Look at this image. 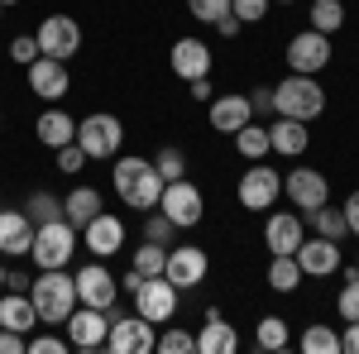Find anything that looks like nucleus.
<instances>
[{
	"mask_svg": "<svg viewBox=\"0 0 359 354\" xmlns=\"http://www.w3.org/2000/svg\"><path fill=\"white\" fill-rule=\"evenodd\" d=\"M115 196L130 206V211H154L158 206V196H163V177H158V168L149 163V158H139V154H115Z\"/></svg>",
	"mask_w": 359,
	"mask_h": 354,
	"instance_id": "1",
	"label": "nucleus"
},
{
	"mask_svg": "<svg viewBox=\"0 0 359 354\" xmlns=\"http://www.w3.org/2000/svg\"><path fill=\"white\" fill-rule=\"evenodd\" d=\"M29 301L39 311V326H62L77 306V278L67 268H39L29 282Z\"/></svg>",
	"mask_w": 359,
	"mask_h": 354,
	"instance_id": "2",
	"label": "nucleus"
},
{
	"mask_svg": "<svg viewBox=\"0 0 359 354\" xmlns=\"http://www.w3.org/2000/svg\"><path fill=\"white\" fill-rule=\"evenodd\" d=\"M326 110V86L306 72H287L283 82L273 86V115H292V120H316Z\"/></svg>",
	"mask_w": 359,
	"mask_h": 354,
	"instance_id": "3",
	"label": "nucleus"
},
{
	"mask_svg": "<svg viewBox=\"0 0 359 354\" xmlns=\"http://www.w3.org/2000/svg\"><path fill=\"white\" fill-rule=\"evenodd\" d=\"M72 254H77V225H72L67 216L34 225V245H29L34 268H67Z\"/></svg>",
	"mask_w": 359,
	"mask_h": 354,
	"instance_id": "4",
	"label": "nucleus"
},
{
	"mask_svg": "<svg viewBox=\"0 0 359 354\" xmlns=\"http://www.w3.org/2000/svg\"><path fill=\"white\" fill-rule=\"evenodd\" d=\"M77 144L86 149L91 163L115 158L120 144H125V125H120V115H111V110H91L86 120H77Z\"/></svg>",
	"mask_w": 359,
	"mask_h": 354,
	"instance_id": "5",
	"label": "nucleus"
},
{
	"mask_svg": "<svg viewBox=\"0 0 359 354\" xmlns=\"http://www.w3.org/2000/svg\"><path fill=\"white\" fill-rule=\"evenodd\" d=\"M235 196H240V206H245V211L264 216L278 196H283V177H278V168H269L264 158H259L254 168H245V172H240V182H235Z\"/></svg>",
	"mask_w": 359,
	"mask_h": 354,
	"instance_id": "6",
	"label": "nucleus"
},
{
	"mask_svg": "<svg viewBox=\"0 0 359 354\" xmlns=\"http://www.w3.org/2000/svg\"><path fill=\"white\" fill-rule=\"evenodd\" d=\"M158 211H163L177 230H192V225H201V216H206V196H201V187H196V182L177 177V182H163Z\"/></svg>",
	"mask_w": 359,
	"mask_h": 354,
	"instance_id": "7",
	"label": "nucleus"
},
{
	"mask_svg": "<svg viewBox=\"0 0 359 354\" xmlns=\"http://www.w3.org/2000/svg\"><path fill=\"white\" fill-rule=\"evenodd\" d=\"M62 330H67V345L72 350H106V335H111V311H101V306H72V316L62 321Z\"/></svg>",
	"mask_w": 359,
	"mask_h": 354,
	"instance_id": "8",
	"label": "nucleus"
},
{
	"mask_svg": "<svg viewBox=\"0 0 359 354\" xmlns=\"http://www.w3.org/2000/svg\"><path fill=\"white\" fill-rule=\"evenodd\" d=\"M283 57H287V72H306V77H316V72L331 62V34H321V29L306 25L302 34L287 39Z\"/></svg>",
	"mask_w": 359,
	"mask_h": 354,
	"instance_id": "9",
	"label": "nucleus"
},
{
	"mask_svg": "<svg viewBox=\"0 0 359 354\" xmlns=\"http://www.w3.org/2000/svg\"><path fill=\"white\" fill-rule=\"evenodd\" d=\"M154 340H158V326L144 321V316H125L115 311L111 316V335H106V350L111 354H154Z\"/></svg>",
	"mask_w": 359,
	"mask_h": 354,
	"instance_id": "10",
	"label": "nucleus"
},
{
	"mask_svg": "<svg viewBox=\"0 0 359 354\" xmlns=\"http://www.w3.org/2000/svg\"><path fill=\"white\" fill-rule=\"evenodd\" d=\"M177 287L168 282L163 273H154V278H144L135 287V311L144 316V321H154V326H168L172 316H177Z\"/></svg>",
	"mask_w": 359,
	"mask_h": 354,
	"instance_id": "11",
	"label": "nucleus"
},
{
	"mask_svg": "<svg viewBox=\"0 0 359 354\" xmlns=\"http://www.w3.org/2000/svg\"><path fill=\"white\" fill-rule=\"evenodd\" d=\"M34 39H39V53L57 57V62H72V57L82 53V25L72 15H48Z\"/></svg>",
	"mask_w": 359,
	"mask_h": 354,
	"instance_id": "12",
	"label": "nucleus"
},
{
	"mask_svg": "<svg viewBox=\"0 0 359 354\" xmlns=\"http://www.w3.org/2000/svg\"><path fill=\"white\" fill-rule=\"evenodd\" d=\"M206 273H211L206 249H196V245H168L163 278L177 287V292H192V287H201V282H206Z\"/></svg>",
	"mask_w": 359,
	"mask_h": 354,
	"instance_id": "13",
	"label": "nucleus"
},
{
	"mask_svg": "<svg viewBox=\"0 0 359 354\" xmlns=\"http://www.w3.org/2000/svg\"><path fill=\"white\" fill-rule=\"evenodd\" d=\"M283 196L311 216V211H321L326 201H331V182H326V172H316V168H292L287 177H283Z\"/></svg>",
	"mask_w": 359,
	"mask_h": 354,
	"instance_id": "14",
	"label": "nucleus"
},
{
	"mask_svg": "<svg viewBox=\"0 0 359 354\" xmlns=\"http://www.w3.org/2000/svg\"><path fill=\"white\" fill-rule=\"evenodd\" d=\"M77 278V301L82 306H101V311H115V292H120V278H115L101 259H91L72 273Z\"/></svg>",
	"mask_w": 359,
	"mask_h": 354,
	"instance_id": "15",
	"label": "nucleus"
},
{
	"mask_svg": "<svg viewBox=\"0 0 359 354\" xmlns=\"http://www.w3.org/2000/svg\"><path fill=\"white\" fill-rule=\"evenodd\" d=\"M297 268H302V278H331V273H340V240H326V235H311V240H302L297 245Z\"/></svg>",
	"mask_w": 359,
	"mask_h": 354,
	"instance_id": "16",
	"label": "nucleus"
},
{
	"mask_svg": "<svg viewBox=\"0 0 359 354\" xmlns=\"http://www.w3.org/2000/svg\"><path fill=\"white\" fill-rule=\"evenodd\" d=\"M206 120H211V130H216V135L235 139L249 120H254V106H249V96L225 91V96H211V101H206Z\"/></svg>",
	"mask_w": 359,
	"mask_h": 354,
	"instance_id": "17",
	"label": "nucleus"
},
{
	"mask_svg": "<svg viewBox=\"0 0 359 354\" xmlns=\"http://www.w3.org/2000/svg\"><path fill=\"white\" fill-rule=\"evenodd\" d=\"M264 245L269 254H297V245L306 240V225L302 211H264Z\"/></svg>",
	"mask_w": 359,
	"mask_h": 354,
	"instance_id": "18",
	"label": "nucleus"
},
{
	"mask_svg": "<svg viewBox=\"0 0 359 354\" xmlns=\"http://www.w3.org/2000/svg\"><path fill=\"white\" fill-rule=\"evenodd\" d=\"M29 72V91L39 96V101H62L67 96V86H72V77H67V62H57V57H34L25 67Z\"/></svg>",
	"mask_w": 359,
	"mask_h": 354,
	"instance_id": "19",
	"label": "nucleus"
},
{
	"mask_svg": "<svg viewBox=\"0 0 359 354\" xmlns=\"http://www.w3.org/2000/svg\"><path fill=\"white\" fill-rule=\"evenodd\" d=\"M82 245L91 249V259H111L125 249V220H115L111 211H101V216H91L82 225Z\"/></svg>",
	"mask_w": 359,
	"mask_h": 354,
	"instance_id": "20",
	"label": "nucleus"
},
{
	"mask_svg": "<svg viewBox=\"0 0 359 354\" xmlns=\"http://www.w3.org/2000/svg\"><path fill=\"white\" fill-rule=\"evenodd\" d=\"M306 144H311L306 120H292V115H273L269 120V154H278V158H302Z\"/></svg>",
	"mask_w": 359,
	"mask_h": 354,
	"instance_id": "21",
	"label": "nucleus"
},
{
	"mask_svg": "<svg viewBox=\"0 0 359 354\" xmlns=\"http://www.w3.org/2000/svg\"><path fill=\"white\" fill-rule=\"evenodd\" d=\"M168 67L182 77V82H196V77H211V48L201 39H177L172 53H168Z\"/></svg>",
	"mask_w": 359,
	"mask_h": 354,
	"instance_id": "22",
	"label": "nucleus"
},
{
	"mask_svg": "<svg viewBox=\"0 0 359 354\" xmlns=\"http://www.w3.org/2000/svg\"><path fill=\"white\" fill-rule=\"evenodd\" d=\"M235 350H240L235 326L225 321L216 306H206V321H201V330H196V354H235Z\"/></svg>",
	"mask_w": 359,
	"mask_h": 354,
	"instance_id": "23",
	"label": "nucleus"
},
{
	"mask_svg": "<svg viewBox=\"0 0 359 354\" xmlns=\"http://www.w3.org/2000/svg\"><path fill=\"white\" fill-rule=\"evenodd\" d=\"M29 245H34L29 211H0V254L5 259H29Z\"/></svg>",
	"mask_w": 359,
	"mask_h": 354,
	"instance_id": "24",
	"label": "nucleus"
},
{
	"mask_svg": "<svg viewBox=\"0 0 359 354\" xmlns=\"http://www.w3.org/2000/svg\"><path fill=\"white\" fill-rule=\"evenodd\" d=\"M34 135H39L43 149H62V144H72V139H77V120H72L62 106H48L39 120H34Z\"/></svg>",
	"mask_w": 359,
	"mask_h": 354,
	"instance_id": "25",
	"label": "nucleus"
},
{
	"mask_svg": "<svg viewBox=\"0 0 359 354\" xmlns=\"http://www.w3.org/2000/svg\"><path fill=\"white\" fill-rule=\"evenodd\" d=\"M0 326H5V330H20V335L39 330V311H34L29 292H5V297H0Z\"/></svg>",
	"mask_w": 359,
	"mask_h": 354,
	"instance_id": "26",
	"label": "nucleus"
},
{
	"mask_svg": "<svg viewBox=\"0 0 359 354\" xmlns=\"http://www.w3.org/2000/svg\"><path fill=\"white\" fill-rule=\"evenodd\" d=\"M62 216L82 230L91 216H101V191H96V187H72L67 196H62Z\"/></svg>",
	"mask_w": 359,
	"mask_h": 354,
	"instance_id": "27",
	"label": "nucleus"
},
{
	"mask_svg": "<svg viewBox=\"0 0 359 354\" xmlns=\"http://www.w3.org/2000/svg\"><path fill=\"white\" fill-rule=\"evenodd\" d=\"M235 154H240L245 163H259V158H269V125L249 120L245 130L235 135Z\"/></svg>",
	"mask_w": 359,
	"mask_h": 354,
	"instance_id": "28",
	"label": "nucleus"
},
{
	"mask_svg": "<svg viewBox=\"0 0 359 354\" xmlns=\"http://www.w3.org/2000/svg\"><path fill=\"white\" fill-rule=\"evenodd\" d=\"M269 287L283 292V297L302 287V268H297V259H292V254H273V259H269Z\"/></svg>",
	"mask_w": 359,
	"mask_h": 354,
	"instance_id": "29",
	"label": "nucleus"
},
{
	"mask_svg": "<svg viewBox=\"0 0 359 354\" xmlns=\"http://www.w3.org/2000/svg\"><path fill=\"white\" fill-rule=\"evenodd\" d=\"M297 350L302 354H340V330L326 326V321H311L302 330V340H297Z\"/></svg>",
	"mask_w": 359,
	"mask_h": 354,
	"instance_id": "30",
	"label": "nucleus"
},
{
	"mask_svg": "<svg viewBox=\"0 0 359 354\" xmlns=\"http://www.w3.org/2000/svg\"><path fill=\"white\" fill-rule=\"evenodd\" d=\"M254 345H259V350H287V345H292V330H287L283 316L269 311V316H259V326H254Z\"/></svg>",
	"mask_w": 359,
	"mask_h": 354,
	"instance_id": "31",
	"label": "nucleus"
},
{
	"mask_svg": "<svg viewBox=\"0 0 359 354\" xmlns=\"http://www.w3.org/2000/svg\"><path fill=\"white\" fill-rule=\"evenodd\" d=\"M306 25L321 29V34H335V29H345V0H311V10H306Z\"/></svg>",
	"mask_w": 359,
	"mask_h": 354,
	"instance_id": "32",
	"label": "nucleus"
},
{
	"mask_svg": "<svg viewBox=\"0 0 359 354\" xmlns=\"http://www.w3.org/2000/svg\"><path fill=\"white\" fill-rule=\"evenodd\" d=\"M306 220H311V230H316V235H326V240H345V235H350V230H345V211L331 206V201H326L321 211H311Z\"/></svg>",
	"mask_w": 359,
	"mask_h": 354,
	"instance_id": "33",
	"label": "nucleus"
},
{
	"mask_svg": "<svg viewBox=\"0 0 359 354\" xmlns=\"http://www.w3.org/2000/svg\"><path fill=\"white\" fill-rule=\"evenodd\" d=\"M168 264V245H154V240H144V245L130 254V268H139L144 278H154V273H163Z\"/></svg>",
	"mask_w": 359,
	"mask_h": 354,
	"instance_id": "34",
	"label": "nucleus"
},
{
	"mask_svg": "<svg viewBox=\"0 0 359 354\" xmlns=\"http://www.w3.org/2000/svg\"><path fill=\"white\" fill-rule=\"evenodd\" d=\"M335 311H340V321H359V268L355 264L345 268V287L335 297Z\"/></svg>",
	"mask_w": 359,
	"mask_h": 354,
	"instance_id": "35",
	"label": "nucleus"
},
{
	"mask_svg": "<svg viewBox=\"0 0 359 354\" xmlns=\"http://www.w3.org/2000/svg\"><path fill=\"white\" fill-rule=\"evenodd\" d=\"M154 168H158L163 182H177V177H187V154H182L177 144H168V149L154 154Z\"/></svg>",
	"mask_w": 359,
	"mask_h": 354,
	"instance_id": "36",
	"label": "nucleus"
},
{
	"mask_svg": "<svg viewBox=\"0 0 359 354\" xmlns=\"http://www.w3.org/2000/svg\"><path fill=\"white\" fill-rule=\"evenodd\" d=\"M62 216V196H53V191H34V196H29V220H34V225H43V220H57Z\"/></svg>",
	"mask_w": 359,
	"mask_h": 354,
	"instance_id": "37",
	"label": "nucleus"
},
{
	"mask_svg": "<svg viewBox=\"0 0 359 354\" xmlns=\"http://www.w3.org/2000/svg\"><path fill=\"white\" fill-rule=\"evenodd\" d=\"M172 235H177V225L154 206V211H144V240H154V245H172Z\"/></svg>",
	"mask_w": 359,
	"mask_h": 354,
	"instance_id": "38",
	"label": "nucleus"
},
{
	"mask_svg": "<svg viewBox=\"0 0 359 354\" xmlns=\"http://www.w3.org/2000/svg\"><path fill=\"white\" fill-rule=\"evenodd\" d=\"M154 350H158V354H192L196 350V335H192V330H163V335L154 340Z\"/></svg>",
	"mask_w": 359,
	"mask_h": 354,
	"instance_id": "39",
	"label": "nucleus"
},
{
	"mask_svg": "<svg viewBox=\"0 0 359 354\" xmlns=\"http://www.w3.org/2000/svg\"><path fill=\"white\" fill-rule=\"evenodd\" d=\"M72 350V345H67V335H53V330H34V335H29V354H67Z\"/></svg>",
	"mask_w": 359,
	"mask_h": 354,
	"instance_id": "40",
	"label": "nucleus"
},
{
	"mask_svg": "<svg viewBox=\"0 0 359 354\" xmlns=\"http://www.w3.org/2000/svg\"><path fill=\"white\" fill-rule=\"evenodd\" d=\"M53 154H57V172H72V177L91 163V158H86V149L77 144V139H72V144H62V149H53Z\"/></svg>",
	"mask_w": 359,
	"mask_h": 354,
	"instance_id": "41",
	"label": "nucleus"
},
{
	"mask_svg": "<svg viewBox=\"0 0 359 354\" xmlns=\"http://www.w3.org/2000/svg\"><path fill=\"white\" fill-rule=\"evenodd\" d=\"M187 10H192V20H201V25H216L225 10H230V0H187Z\"/></svg>",
	"mask_w": 359,
	"mask_h": 354,
	"instance_id": "42",
	"label": "nucleus"
},
{
	"mask_svg": "<svg viewBox=\"0 0 359 354\" xmlns=\"http://www.w3.org/2000/svg\"><path fill=\"white\" fill-rule=\"evenodd\" d=\"M230 10L240 15V25H259V20H269V0H230Z\"/></svg>",
	"mask_w": 359,
	"mask_h": 354,
	"instance_id": "43",
	"label": "nucleus"
},
{
	"mask_svg": "<svg viewBox=\"0 0 359 354\" xmlns=\"http://www.w3.org/2000/svg\"><path fill=\"white\" fill-rule=\"evenodd\" d=\"M10 57H15L20 67H29V62L39 57V39H34V34H20V39H10Z\"/></svg>",
	"mask_w": 359,
	"mask_h": 354,
	"instance_id": "44",
	"label": "nucleus"
},
{
	"mask_svg": "<svg viewBox=\"0 0 359 354\" xmlns=\"http://www.w3.org/2000/svg\"><path fill=\"white\" fill-rule=\"evenodd\" d=\"M29 350V335H20V330H5L0 326V354H25Z\"/></svg>",
	"mask_w": 359,
	"mask_h": 354,
	"instance_id": "45",
	"label": "nucleus"
},
{
	"mask_svg": "<svg viewBox=\"0 0 359 354\" xmlns=\"http://www.w3.org/2000/svg\"><path fill=\"white\" fill-rule=\"evenodd\" d=\"M249 106H254V115H273V86H254Z\"/></svg>",
	"mask_w": 359,
	"mask_h": 354,
	"instance_id": "46",
	"label": "nucleus"
},
{
	"mask_svg": "<svg viewBox=\"0 0 359 354\" xmlns=\"http://www.w3.org/2000/svg\"><path fill=\"white\" fill-rule=\"evenodd\" d=\"M240 29H245V25H240V15H235V10H225L221 20H216V34H221V39H240Z\"/></svg>",
	"mask_w": 359,
	"mask_h": 354,
	"instance_id": "47",
	"label": "nucleus"
},
{
	"mask_svg": "<svg viewBox=\"0 0 359 354\" xmlns=\"http://www.w3.org/2000/svg\"><path fill=\"white\" fill-rule=\"evenodd\" d=\"M340 211H345V230H350V235H359V191H350V196H345V206H340Z\"/></svg>",
	"mask_w": 359,
	"mask_h": 354,
	"instance_id": "48",
	"label": "nucleus"
},
{
	"mask_svg": "<svg viewBox=\"0 0 359 354\" xmlns=\"http://www.w3.org/2000/svg\"><path fill=\"white\" fill-rule=\"evenodd\" d=\"M340 354H359V321H345V330H340Z\"/></svg>",
	"mask_w": 359,
	"mask_h": 354,
	"instance_id": "49",
	"label": "nucleus"
},
{
	"mask_svg": "<svg viewBox=\"0 0 359 354\" xmlns=\"http://www.w3.org/2000/svg\"><path fill=\"white\" fill-rule=\"evenodd\" d=\"M0 282H5L10 292H29V282H34V278H29V273H20V268H10V273H0Z\"/></svg>",
	"mask_w": 359,
	"mask_h": 354,
	"instance_id": "50",
	"label": "nucleus"
},
{
	"mask_svg": "<svg viewBox=\"0 0 359 354\" xmlns=\"http://www.w3.org/2000/svg\"><path fill=\"white\" fill-rule=\"evenodd\" d=\"M187 86H192V101H211V96H216L211 77H196V82H187Z\"/></svg>",
	"mask_w": 359,
	"mask_h": 354,
	"instance_id": "51",
	"label": "nucleus"
},
{
	"mask_svg": "<svg viewBox=\"0 0 359 354\" xmlns=\"http://www.w3.org/2000/svg\"><path fill=\"white\" fill-rule=\"evenodd\" d=\"M0 5H5V10H10V5H20V0H0Z\"/></svg>",
	"mask_w": 359,
	"mask_h": 354,
	"instance_id": "52",
	"label": "nucleus"
},
{
	"mask_svg": "<svg viewBox=\"0 0 359 354\" xmlns=\"http://www.w3.org/2000/svg\"><path fill=\"white\" fill-rule=\"evenodd\" d=\"M273 5H292V0H273Z\"/></svg>",
	"mask_w": 359,
	"mask_h": 354,
	"instance_id": "53",
	"label": "nucleus"
},
{
	"mask_svg": "<svg viewBox=\"0 0 359 354\" xmlns=\"http://www.w3.org/2000/svg\"><path fill=\"white\" fill-rule=\"evenodd\" d=\"M0 20H5V5H0Z\"/></svg>",
	"mask_w": 359,
	"mask_h": 354,
	"instance_id": "54",
	"label": "nucleus"
},
{
	"mask_svg": "<svg viewBox=\"0 0 359 354\" xmlns=\"http://www.w3.org/2000/svg\"><path fill=\"white\" fill-rule=\"evenodd\" d=\"M355 268H359V259H355Z\"/></svg>",
	"mask_w": 359,
	"mask_h": 354,
	"instance_id": "55",
	"label": "nucleus"
}]
</instances>
